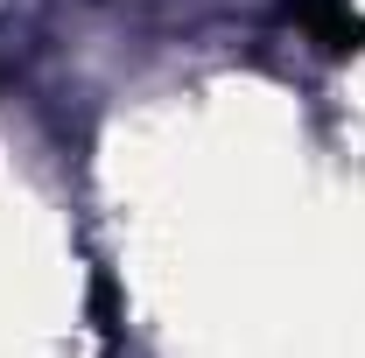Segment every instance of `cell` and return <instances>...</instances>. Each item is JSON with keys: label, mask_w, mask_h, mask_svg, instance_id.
<instances>
[{"label": "cell", "mask_w": 365, "mask_h": 358, "mask_svg": "<svg viewBox=\"0 0 365 358\" xmlns=\"http://www.w3.org/2000/svg\"><path fill=\"white\" fill-rule=\"evenodd\" d=\"M288 14H295V29H309L323 49H359L365 21L351 14V0H288Z\"/></svg>", "instance_id": "cell-1"}]
</instances>
